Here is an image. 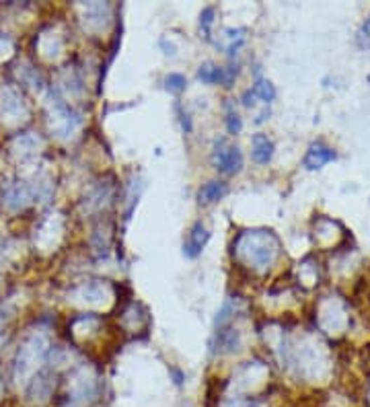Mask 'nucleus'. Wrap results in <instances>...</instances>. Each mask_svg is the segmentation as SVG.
<instances>
[{
  "label": "nucleus",
  "mask_w": 370,
  "mask_h": 407,
  "mask_svg": "<svg viewBox=\"0 0 370 407\" xmlns=\"http://www.w3.org/2000/svg\"><path fill=\"white\" fill-rule=\"evenodd\" d=\"M171 375L175 378V385H181V382H184V375H181L177 368H171Z\"/></svg>",
  "instance_id": "nucleus-18"
},
{
  "label": "nucleus",
  "mask_w": 370,
  "mask_h": 407,
  "mask_svg": "<svg viewBox=\"0 0 370 407\" xmlns=\"http://www.w3.org/2000/svg\"><path fill=\"white\" fill-rule=\"evenodd\" d=\"M208 241H210V230H208V226H206L202 220L193 222V226H191L189 233H187V239L184 241V255L187 259L200 257L204 247L208 245Z\"/></svg>",
  "instance_id": "nucleus-4"
},
{
  "label": "nucleus",
  "mask_w": 370,
  "mask_h": 407,
  "mask_svg": "<svg viewBox=\"0 0 370 407\" xmlns=\"http://www.w3.org/2000/svg\"><path fill=\"white\" fill-rule=\"evenodd\" d=\"M251 93L255 99H259V101H263L266 105H270L274 99H276V87L268 81V78H257L255 81V85L251 87Z\"/></svg>",
  "instance_id": "nucleus-10"
},
{
  "label": "nucleus",
  "mask_w": 370,
  "mask_h": 407,
  "mask_svg": "<svg viewBox=\"0 0 370 407\" xmlns=\"http://www.w3.org/2000/svg\"><path fill=\"white\" fill-rule=\"evenodd\" d=\"M233 255L253 272H268L280 255V241L272 230H245L235 239Z\"/></svg>",
  "instance_id": "nucleus-1"
},
{
  "label": "nucleus",
  "mask_w": 370,
  "mask_h": 407,
  "mask_svg": "<svg viewBox=\"0 0 370 407\" xmlns=\"http://www.w3.org/2000/svg\"><path fill=\"white\" fill-rule=\"evenodd\" d=\"M54 389H56V376L48 371H41L33 376V380H29L25 389V397L29 403L43 406L50 401V397H54Z\"/></svg>",
  "instance_id": "nucleus-3"
},
{
  "label": "nucleus",
  "mask_w": 370,
  "mask_h": 407,
  "mask_svg": "<svg viewBox=\"0 0 370 407\" xmlns=\"http://www.w3.org/2000/svg\"><path fill=\"white\" fill-rule=\"evenodd\" d=\"M185 87H187V78H185L181 72H171V74L165 76V89H167L169 93L173 95L184 93Z\"/></svg>",
  "instance_id": "nucleus-12"
},
{
  "label": "nucleus",
  "mask_w": 370,
  "mask_h": 407,
  "mask_svg": "<svg viewBox=\"0 0 370 407\" xmlns=\"http://www.w3.org/2000/svg\"><path fill=\"white\" fill-rule=\"evenodd\" d=\"M177 111H179V120H181V127H184L185 134H189L191 132V118H189V113L184 111L181 107H177Z\"/></svg>",
  "instance_id": "nucleus-16"
},
{
  "label": "nucleus",
  "mask_w": 370,
  "mask_h": 407,
  "mask_svg": "<svg viewBox=\"0 0 370 407\" xmlns=\"http://www.w3.org/2000/svg\"><path fill=\"white\" fill-rule=\"evenodd\" d=\"M226 39H228V46H226V54L233 58V56H237V52L243 48V43H245L247 39V29H226Z\"/></svg>",
  "instance_id": "nucleus-11"
},
{
  "label": "nucleus",
  "mask_w": 370,
  "mask_h": 407,
  "mask_svg": "<svg viewBox=\"0 0 370 407\" xmlns=\"http://www.w3.org/2000/svg\"><path fill=\"white\" fill-rule=\"evenodd\" d=\"M241 345V333L233 327H220L214 329V338H212V344H210V352L214 356H224V354H233L237 352Z\"/></svg>",
  "instance_id": "nucleus-5"
},
{
  "label": "nucleus",
  "mask_w": 370,
  "mask_h": 407,
  "mask_svg": "<svg viewBox=\"0 0 370 407\" xmlns=\"http://www.w3.org/2000/svg\"><path fill=\"white\" fill-rule=\"evenodd\" d=\"M214 17H216L214 6H206V8H202V13H200V29H202L206 39H210L212 25H214Z\"/></svg>",
  "instance_id": "nucleus-14"
},
{
  "label": "nucleus",
  "mask_w": 370,
  "mask_h": 407,
  "mask_svg": "<svg viewBox=\"0 0 370 407\" xmlns=\"http://www.w3.org/2000/svg\"><path fill=\"white\" fill-rule=\"evenodd\" d=\"M212 165L222 175H237L243 169V153L226 138H218L212 149Z\"/></svg>",
  "instance_id": "nucleus-2"
},
{
  "label": "nucleus",
  "mask_w": 370,
  "mask_h": 407,
  "mask_svg": "<svg viewBox=\"0 0 370 407\" xmlns=\"http://www.w3.org/2000/svg\"><path fill=\"white\" fill-rule=\"evenodd\" d=\"M237 76H239V66H228V68H224V76H222V85L228 89V87H233L235 85V81H237Z\"/></svg>",
  "instance_id": "nucleus-15"
},
{
  "label": "nucleus",
  "mask_w": 370,
  "mask_h": 407,
  "mask_svg": "<svg viewBox=\"0 0 370 407\" xmlns=\"http://www.w3.org/2000/svg\"><path fill=\"white\" fill-rule=\"evenodd\" d=\"M160 48L165 50V54H167V56H175V46H173V43H169V46H167V39H160Z\"/></svg>",
  "instance_id": "nucleus-17"
},
{
  "label": "nucleus",
  "mask_w": 370,
  "mask_h": 407,
  "mask_svg": "<svg viewBox=\"0 0 370 407\" xmlns=\"http://www.w3.org/2000/svg\"><path fill=\"white\" fill-rule=\"evenodd\" d=\"M222 76H224V68H220L214 62H204L198 68V78L204 85H222Z\"/></svg>",
  "instance_id": "nucleus-9"
},
{
  "label": "nucleus",
  "mask_w": 370,
  "mask_h": 407,
  "mask_svg": "<svg viewBox=\"0 0 370 407\" xmlns=\"http://www.w3.org/2000/svg\"><path fill=\"white\" fill-rule=\"evenodd\" d=\"M274 157V142L266 134H255L251 138V158L257 165H268Z\"/></svg>",
  "instance_id": "nucleus-7"
},
{
  "label": "nucleus",
  "mask_w": 370,
  "mask_h": 407,
  "mask_svg": "<svg viewBox=\"0 0 370 407\" xmlns=\"http://www.w3.org/2000/svg\"><path fill=\"white\" fill-rule=\"evenodd\" d=\"M224 122H226L228 134H233V136H237V134L243 130V120H241V116L233 109L231 103H226V118H224Z\"/></svg>",
  "instance_id": "nucleus-13"
},
{
  "label": "nucleus",
  "mask_w": 370,
  "mask_h": 407,
  "mask_svg": "<svg viewBox=\"0 0 370 407\" xmlns=\"http://www.w3.org/2000/svg\"><path fill=\"white\" fill-rule=\"evenodd\" d=\"M336 158H338V153H336L331 146H327L325 142H313V144L308 146L303 165L307 167L308 171H319V169H323L325 165L334 163Z\"/></svg>",
  "instance_id": "nucleus-6"
},
{
  "label": "nucleus",
  "mask_w": 370,
  "mask_h": 407,
  "mask_svg": "<svg viewBox=\"0 0 370 407\" xmlns=\"http://www.w3.org/2000/svg\"><path fill=\"white\" fill-rule=\"evenodd\" d=\"M366 33V37H370V19H366V23H364V27H362V35Z\"/></svg>",
  "instance_id": "nucleus-19"
},
{
  "label": "nucleus",
  "mask_w": 370,
  "mask_h": 407,
  "mask_svg": "<svg viewBox=\"0 0 370 407\" xmlns=\"http://www.w3.org/2000/svg\"><path fill=\"white\" fill-rule=\"evenodd\" d=\"M226 193H228V186L224 181H218L216 179V181H208L204 188L200 189L198 198H200V204L210 206V204H214L218 200H222Z\"/></svg>",
  "instance_id": "nucleus-8"
}]
</instances>
